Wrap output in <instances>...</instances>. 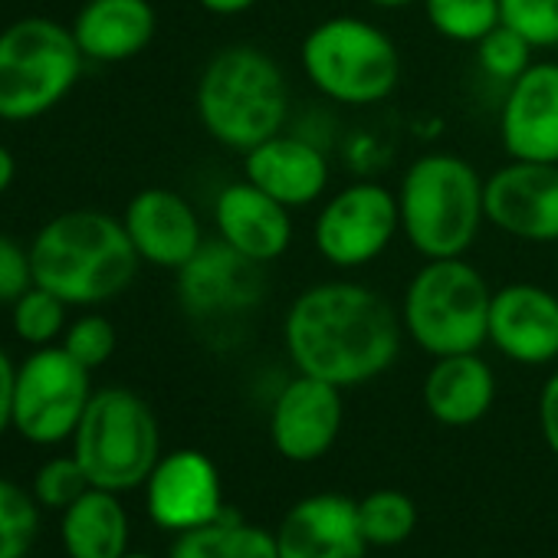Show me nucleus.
Segmentation results:
<instances>
[{"mask_svg":"<svg viewBox=\"0 0 558 558\" xmlns=\"http://www.w3.org/2000/svg\"><path fill=\"white\" fill-rule=\"evenodd\" d=\"M243 178L290 210L316 204L329 187V161L319 145L279 132L243 151Z\"/></svg>","mask_w":558,"mask_h":558,"instance_id":"nucleus-20","label":"nucleus"},{"mask_svg":"<svg viewBox=\"0 0 558 558\" xmlns=\"http://www.w3.org/2000/svg\"><path fill=\"white\" fill-rule=\"evenodd\" d=\"M122 558H151V555H129V551H125Z\"/></svg>","mask_w":558,"mask_h":558,"instance_id":"nucleus-39","label":"nucleus"},{"mask_svg":"<svg viewBox=\"0 0 558 558\" xmlns=\"http://www.w3.org/2000/svg\"><path fill=\"white\" fill-rule=\"evenodd\" d=\"M499 142L515 161L558 165V63L532 60V66L509 83L499 112Z\"/></svg>","mask_w":558,"mask_h":558,"instance_id":"nucleus-14","label":"nucleus"},{"mask_svg":"<svg viewBox=\"0 0 558 558\" xmlns=\"http://www.w3.org/2000/svg\"><path fill=\"white\" fill-rule=\"evenodd\" d=\"M287 116V73L266 50L233 44L207 60L197 80V119L214 142L250 151L283 132Z\"/></svg>","mask_w":558,"mask_h":558,"instance_id":"nucleus-3","label":"nucleus"},{"mask_svg":"<svg viewBox=\"0 0 558 558\" xmlns=\"http://www.w3.org/2000/svg\"><path fill=\"white\" fill-rule=\"evenodd\" d=\"M300 63L316 93L355 109L385 102L401 83L395 40L372 21L352 14L319 21L303 37Z\"/></svg>","mask_w":558,"mask_h":558,"instance_id":"nucleus-6","label":"nucleus"},{"mask_svg":"<svg viewBox=\"0 0 558 558\" xmlns=\"http://www.w3.org/2000/svg\"><path fill=\"white\" fill-rule=\"evenodd\" d=\"M404 326L395 306L355 279L306 287L283 319V345L300 375L339 388L385 375L401 352Z\"/></svg>","mask_w":558,"mask_h":558,"instance_id":"nucleus-1","label":"nucleus"},{"mask_svg":"<svg viewBox=\"0 0 558 558\" xmlns=\"http://www.w3.org/2000/svg\"><path fill=\"white\" fill-rule=\"evenodd\" d=\"M538 427H542V437H545L548 450L558 457V372L548 375V381L542 385V395H538Z\"/></svg>","mask_w":558,"mask_h":558,"instance_id":"nucleus-34","label":"nucleus"},{"mask_svg":"<svg viewBox=\"0 0 558 558\" xmlns=\"http://www.w3.org/2000/svg\"><path fill=\"white\" fill-rule=\"evenodd\" d=\"M398 230V194L375 181H355L319 207L313 243L329 266L359 269L375 263L391 246Z\"/></svg>","mask_w":558,"mask_h":558,"instance_id":"nucleus-10","label":"nucleus"},{"mask_svg":"<svg viewBox=\"0 0 558 558\" xmlns=\"http://www.w3.org/2000/svg\"><path fill=\"white\" fill-rule=\"evenodd\" d=\"M496 345L515 365H548L558 359V296L535 283H509L493 290L489 332Z\"/></svg>","mask_w":558,"mask_h":558,"instance_id":"nucleus-16","label":"nucleus"},{"mask_svg":"<svg viewBox=\"0 0 558 558\" xmlns=\"http://www.w3.org/2000/svg\"><path fill=\"white\" fill-rule=\"evenodd\" d=\"M116 342H119L116 326L106 316H83L73 326H66V332H63V349L80 365H86L89 372L99 368V365H106L112 359Z\"/></svg>","mask_w":558,"mask_h":558,"instance_id":"nucleus-32","label":"nucleus"},{"mask_svg":"<svg viewBox=\"0 0 558 558\" xmlns=\"http://www.w3.org/2000/svg\"><path fill=\"white\" fill-rule=\"evenodd\" d=\"M359 522L372 548H395L414 532L417 506L398 489H378L359 499Z\"/></svg>","mask_w":558,"mask_h":558,"instance_id":"nucleus-26","label":"nucleus"},{"mask_svg":"<svg viewBox=\"0 0 558 558\" xmlns=\"http://www.w3.org/2000/svg\"><path fill=\"white\" fill-rule=\"evenodd\" d=\"M368 548L359 502L339 493L300 499L276 532L279 558H365Z\"/></svg>","mask_w":558,"mask_h":558,"instance_id":"nucleus-17","label":"nucleus"},{"mask_svg":"<svg viewBox=\"0 0 558 558\" xmlns=\"http://www.w3.org/2000/svg\"><path fill=\"white\" fill-rule=\"evenodd\" d=\"M89 486L93 483L76 457H57V460L44 463L34 476V496H37V502H44L50 509L73 506Z\"/></svg>","mask_w":558,"mask_h":558,"instance_id":"nucleus-31","label":"nucleus"},{"mask_svg":"<svg viewBox=\"0 0 558 558\" xmlns=\"http://www.w3.org/2000/svg\"><path fill=\"white\" fill-rule=\"evenodd\" d=\"M34 283L70 306H99L132 287L142 256L122 220L102 210H66L31 243Z\"/></svg>","mask_w":558,"mask_h":558,"instance_id":"nucleus-2","label":"nucleus"},{"mask_svg":"<svg viewBox=\"0 0 558 558\" xmlns=\"http://www.w3.org/2000/svg\"><path fill=\"white\" fill-rule=\"evenodd\" d=\"M34 283L31 250H24L14 236L0 233V303L14 306Z\"/></svg>","mask_w":558,"mask_h":558,"instance_id":"nucleus-33","label":"nucleus"},{"mask_svg":"<svg viewBox=\"0 0 558 558\" xmlns=\"http://www.w3.org/2000/svg\"><path fill=\"white\" fill-rule=\"evenodd\" d=\"M499 17L532 50L558 47V0H499Z\"/></svg>","mask_w":558,"mask_h":558,"instance_id":"nucleus-30","label":"nucleus"},{"mask_svg":"<svg viewBox=\"0 0 558 558\" xmlns=\"http://www.w3.org/2000/svg\"><path fill=\"white\" fill-rule=\"evenodd\" d=\"M66 306L57 293L44 287H31L17 303H14V332L27 345H50L66 332Z\"/></svg>","mask_w":558,"mask_h":558,"instance_id":"nucleus-28","label":"nucleus"},{"mask_svg":"<svg viewBox=\"0 0 558 558\" xmlns=\"http://www.w3.org/2000/svg\"><path fill=\"white\" fill-rule=\"evenodd\" d=\"M496 398V378L480 352L444 355L424 378V404L447 427H470L486 417Z\"/></svg>","mask_w":558,"mask_h":558,"instance_id":"nucleus-22","label":"nucleus"},{"mask_svg":"<svg viewBox=\"0 0 558 558\" xmlns=\"http://www.w3.org/2000/svg\"><path fill=\"white\" fill-rule=\"evenodd\" d=\"M197 4L214 17H240V14L253 11L259 0H197Z\"/></svg>","mask_w":558,"mask_h":558,"instance_id":"nucleus-36","label":"nucleus"},{"mask_svg":"<svg viewBox=\"0 0 558 558\" xmlns=\"http://www.w3.org/2000/svg\"><path fill=\"white\" fill-rule=\"evenodd\" d=\"M155 27L158 17L148 0H86L73 37L86 60L125 63L151 44Z\"/></svg>","mask_w":558,"mask_h":558,"instance_id":"nucleus-21","label":"nucleus"},{"mask_svg":"<svg viewBox=\"0 0 558 558\" xmlns=\"http://www.w3.org/2000/svg\"><path fill=\"white\" fill-rule=\"evenodd\" d=\"M181 306L194 319L233 316L259 303L263 272L259 263L240 256L223 240L204 243L181 269H178Z\"/></svg>","mask_w":558,"mask_h":558,"instance_id":"nucleus-15","label":"nucleus"},{"mask_svg":"<svg viewBox=\"0 0 558 558\" xmlns=\"http://www.w3.org/2000/svg\"><path fill=\"white\" fill-rule=\"evenodd\" d=\"M37 496L11 480H0V558H24L37 538Z\"/></svg>","mask_w":558,"mask_h":558,"instance_id":"nucleus-27","label":"nucleus"},{"mask_svg":"<svg viewBox=\"0 0 558 558\" xmlns=\"http://www.w3.org/2000/svg\"><path fill=\"white\" fill-rule=\"evenodd\" d=\"M171 558H279L276 535L240 519V512L223 509L220 519L181 532Z\"/></svg>","mask_w":558,"mask_h":558,"instance_id":"nucleus-24","label":"nucleus"},{"mask_svg":"<svg viewBox=\"0 0 558 558\" xmlns=\"http://www.w3.org/2000/svg\"><path fill=\"white\" fill-rule=\"evenodd\" d=\"M427 24L450 44L476 47L493 27L502 24L499 0H421Z\"/></svg>","mask_w":558,"mask_h":558,"instance_id":"nucleus-25","label":"nucleus"},{"mask_svg":"<svg viewBox=\"0 0 558 558\" xmlns=\"http://www.w3.org/2000/svg\"><path fill=\"white\" fill-rule=\"evenodd\" d=\"M148 483V515L168 532H191L220 519L223 493L214 460L201 450H174L161 457Z\"/></svg>","mask_w":558,"mask_h":558,"instance_id":"nucleus-13","label":"nucleus"},{"mask_svg":"<svg viewBox=\"0 0 558 558\" xmlns=\"http://www.w3.org/2000/svg\"><path fill=\"white\" fill-rule=\"evenodd\" d=\"M73 457L99 489H135L161 460V434L151 408L129 388H102L89 398L73 434Z\"/></svg>","mask_w":558,"mask_h":558,"instance_id":"nucleus-7","label":"nucleus"},{"mask_svg":"<svg viewBox=\"0 0 558 558\" xmlns=\"http://www.w3.org/2000/svg\"><path fill=\"white\" fill-rule=\"evenodd\" d=\"M342 388L313 375H296L276 395L269 411L272 447L293 463H313L332 450L342 434Z\"/></svg>","mask_w":558,"mask_h":558,"instance_id":"nucleus-12","label":"nucleus"},{"mask_svg":"<svg viewBox=\"0 0 558 558\" xmlns=\"http://www.w3.org/2000/svg\"><path fill=\"white\" fill-rule=\"evenodd\" d=\"M486 178L453 155L427 151L414 158L398 187L401 233L424 259L466 256L486 223Z\"/></svg>","mask_w":558,"mask_h":558,"instance_id":"nucleus-4","label":"nucleus"},{"mask_svg":"<svg viewBox=\"0 0 558 558\" xmlns=\"http://www.w3.org/2000/svg\"><path fill=\"white\" fill-rule=\"evenodd\" d=\"M217 236L240 256L266 266L279 259L293 243V210L272 201L256 184L233 181L214 201Z\"/></svg>","mask_w":558,"mask_h":558,"instance_id":"nucleus-18","label":"nucleus"},{"mask_svg":"<svg viewBox=\"0 0 558 558\" xmlns=\"http://www.w3.org/2000/svg\"><path fill=\"white\" fill-rule=\"evenodd\" d=\"M89 398V368L63 345H44L17 368L14 427L31 444H60L76 434Z\"/></svg>","mask_w":558,"mask_h":558,"instance_id":"nucleus-9","label":"nucleus"},{"mask_svg":"<svg viewBox=\"0 0 558 558\" xmlns=\"http://www.w3.org/2000/svg\"><path fill=\"white\" fill-rule=\"evenodd\" d=\"M372 8H381V11H401V8H411V4H421V0H368Z\"/></svg>","mask_w":558,"mask_h":558,"instance_id":"nucleus-38","label":"nucleus"},{"mask_svg":"<svg viewBox=\"0 0 558 558\" xmlns=\"http://www.w3.org/2000/svg\"><path fill=\"white\" fill-rule=\"evenodd\" d=\"M14 381H17V368L8 359V352L0 349V434L14 427Z\"/></svg>","mask_w":558,"mask_h":558,"instance_id":"nucleus-35","label":"nucleus"},{"mask_svg":"<svg viewBox=\"0 0 558 558\" xmlns=\"http://www.w3.org/2000/svg\"><path fill=\"white\" fill-rule=\"evenodd\" d=\"M135 253L161 269H181L201 246L204 230L194 207L168 187L138 191L122 217Z\"/></svg>","mask_w":558,"mask_h":558,"instance_id":"nucleus-19","label":"nucleus"},{"mask_svg":"<svg viewBox=\"0 0 558 558\" xmlns=\"http://www.w3.org/2000/svg\"><path fill=\"white\" fill-rule=\"evenodd\" d=\"M532 44L529 40H522L512 27H506V24H499V27H493L480 44H476V63H480V70L489 76V80H496V83H512V80H519L529 66H532Z\"/></svg>","mask_w":558,"mask_h":558,"instance_id":"nucleus-29","label":"nucleus"},{"mask_svg":"<svg viewBox=\"0 0 558 558\" xmlns=\"http://www.w3.org/2000/svg\"><path fill=\"white\" fill-rule=\"evenodd\" d=\"M83 60L73 31L57 21L27 17L0 31V119L47 116L76 86Z\"/></svg>","mask_w":558,"mask_h":558,"instance_id":"nucleus-8","label":"nucleus"},{"mask_svg":"<svg viewBox=\"0 0 558 558\" xmlns=\"http://www.w3.org/2000/svg\"><path fill=\"white\" fill-rule=\"evenodd\" d=\"M486 223L512 240L558 243V165L509 161L486 178Z\"/></svg>","mask_w":558,"mask_h":558,"instance_id":"nucleus-11","label":"nucleus"},{"mask_svg":"<svg viewBox=\"0 0 558 558\" xmlns=\"http://www.w3.org/2000/svg\"><path fill=\"white\" fill-rule=\"evenodd\" d=\"M14 178H17V161H14V155L4 145H0V194H4L14 184Z\"/></svg>","mask_w":558,"mask_h":558,"instance_id":"nucleus-37","label":"nucleus"},{"mask_svg":"<svg viewBox=\"0 0 558 558\" xmlns=\"http://www.w3.org/2000/svg\"><path fill=\"white\" fill-rule=\"evenodd\" d=\"M70 558H122L129 545V515L112 489L89 486L60 522Z\"/></svg>","mask_w":558,"mask_h":558,"instance_id":"nucleus-23","label":"nucleus"},{"mask_svg":"<svg viewBox=\"0 0 558 558\" xmlns=\"http://www.w3.org/2000/svg\"><path fill=\"white\" fill-rule=\"evenodd\" d=\"M493 290L466 256L424 259L401 300L404 336L427 355L480 352L489 332Z\"/></svg>","mask_w":558,"mask_h":558,"instance_id":"nucleus-5","label":"nucleus"}]
</instances>
